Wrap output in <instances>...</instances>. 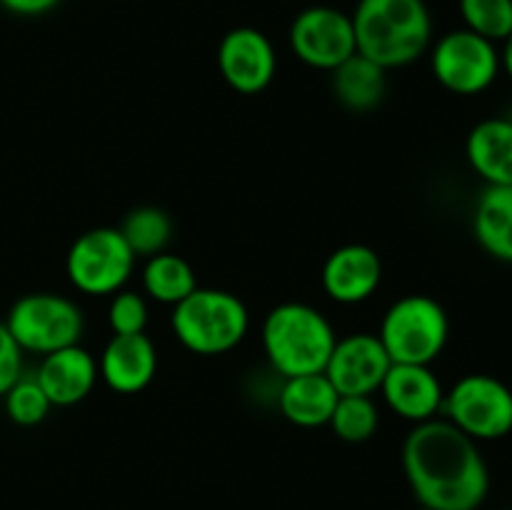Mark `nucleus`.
<instances>
[{
  "label": "nucleus",
  "instance_id": "obj_15",
  "mask_svg": "<svg viewBox=\"0 0 512 510\" xmlns=\"http://www.w3.org/2000/svg\"><path fill=\"white\" fill-rule=\"evenodd\" d=\"M98 375L113 393H143L158 375V348L145 333L113 335L98 358Z\"/></svg>",
  "mask_w": 512,
  "mask_h": 510
},
{
  "label": "nucleus",
  "instance_id": "obj_26",
  "mask_svg": "<svg viewBox=\"0 0 512 510\" xmlns=\"http://www.w3.org/2000/svg\"><path fill=\"white\" fill-rule=\"evenodd\" d=\"M108 325L113 335L145 333L148 325V303L135 290H118L108 305Z\"/></svg>",
  "mask_w": 512,
  "mask_h": 510
},
{
  "label": "nucleus",
  "instance_id": "obj_14",
  "mask_svg": "<svg viewBox=\"0 0 512 510\" xmlns=\"http://www.w3.org/2000/svg\"><path fill=\"white\" fill-rule=\"evenodd\" d=\"M380 395L395 415L413 425L443 413L445 390L430 365L393 363L380 385Z\"/></svg>",
  "mask_w": 512,
  "mask_h": 510
},
{
  "label": "nucleus",
  "instance_id": "obj_25",
  "mask_svg": "<svg viewBox=\"0 0 512 510\" xmlns=\"http://www.w3.org/2000/svg\"><path fill=\"white\" fill-rule=\"evenodd\" d=\"M5 400V413L13 420L15 425H23V428H33L40 425L50 413V400L45 395V390L40 388V383L35 380V375H20L13 385L8 388V393L3 395Z\"/></svg>",
  "mask_w": 512,
  "mask_h": 510
},
{
  "label": "nucleus",
  "instance_id": "obj_17",
  "mask_svg": "<svg viewBox=\"0 0 512 510\" xmlns=\"http://www.w3.org/2000/svg\"><path fill=\"white\" fill-rule=\"evenodd\" d=\"M465 158L488 185H512V123L508 118L480 120L465 140Z\"/></svg>",
  "mask_w": 512,
  "mask_h": 510
},
{
  "label": "nucleus",
  "instance_id": "obj_21",
  "mask_svg": "<svg viewBox=\"0 0 512 510\" xmlns=\"http://www.w3.org/2000/svg\"><path fill=\"white\" fill-rule=\"evenodd\" d=\"M140 280H143L145 295L163 305H178L198 288L193 265L168 250L148 258Z\"/></svg>",
  "mask_w": 512,
  "mask_h": 510
},
{
  "label": "nucleus",
  "instance_id": "obj_6",
  "mask_svg": "<svg viewBox=\"0 0 512 510\" xmlns=\"http://www.w3.org/2000/svg\"><path fill=\"white\" fill-rule=\"evenodd\" d=\"M5 328L23 353L48 355L78 345L85 320L78 303L58 293H28L13 303Z\"/></svg>",
  "mask_w": 512,
  "mask_h": 510
},
{
  "label": "nucleus",
  "instance_id": "obj_1",
  "mask_svg": "<svg viewBox=\"0 0 512 510\" xmlns=\"http://www.w3.org/2000/svg\"><path fill=\"white\" fill-rule=\"evenodd\" d=\"M403 473L420 508L478 510L490 473L478 443L445 418L418 423L403 443Z\"/></svg>",
  "mask_w": 512,
  "mask_h": 510
},
{
  "label": "nucleus",
  "instance_id": "obj_29",
  "mask_svg": "<svg viewBox=\"0 0 512 510\" xmlns=\"http://www.w3.org/2000/svg\"><path fill=\"white\" fill-rule=\"evenodd\" d=\"M503 53H500V68H505V73L510 75L512 80V35L508 40H503Z\"/></svg>",
  "mask_w": 512,
  "mask_h": 510
},
{
  "label": "nucleus",
  "instance_id": "obj_8",
  "mask_svg": "<svg viewBox=\"0 0 512 510\" xmlns=\"http://www.w3.org/2000/svg\"><path fill=\"white\" fill-rule=\"evenodd\" d=\"M443 415L475 443L500 440L512 433V390L495 375H463L445 393Z\"/></svg>",
  "mask_w": 512,
  "mask_h": 510
},
{
  "label": "nucleus",
  "instance_id": "obj_19",
  "mask_svg": "<svg viewBox=\"0 0 512 510\" xmlns=\"http://www.w3.org/2000/svg\"><path fill=\"white\" fill-rule=\"evenodd\" d=\"M473 235L500 263H512V185H488L473 210Z\"/></svg>",
  "mask_w": 512,
  "mask_h": 510
},
{
  "label": "nucleus",
  "instance_id": "obj_28",
  "mask_svg": "<svg viewBox=\"0 0 512 510\" xmlns=\"http://www.w3.org/2000/svg\"><path fill=\"white\" fill-rule=\"evenodd\" d=\"M8 13L23 15V18H35V15H45L60 5V0H0Z\"/></svg>",
  "mask_w": 512,
  "mask_h": 510
},
{
  "label": "nucleus",
  "instance_id": "obj_16",
  "mask_svg": "<svg viewBox=\"0 0 512 510\" xmlns=\"http://www.w3.org/2000/svg\"><path fill=\"white\" fill-rule=\"evenodd\" d=\"M35 380L45 390L53 408H70L83 403L93 393L95 383L100 380L98 360L80 343L70 345L43 355L35 370Z\"/></svg>",
  "mask_w": 512,
  "mask_h": 510
},
{
  "label": "nucleus",
  "instance_id": "obj_27",
  "mask_svg": "<svg viewBox=\"0 0 512 510\" xmlns=\"http://www.w3.org/2000/svg\"><path fill=\"white\" fill-rule=\"evenodd\" d=\"M23 375V350L15 343L5 323H0V398Z\"/></svg>",
  "mask_w": 512,
  "mask_h": 510
},
{
  "label": "nucleus",
  "instance_id": "obj_24",
  "mask_svg": "<svg viewBox=\"0 0 512 510\" xmlns=\"http://www.w3.org/2000/svg\"><path fill=\"white\" fill-rule=\"evenodd\" d=\"M460 18L473 33L503 43L512 35V0H460Z\"/></svg>",
  "mask_w": 512,
  "mask_h": 510
},
{
  "label": "nucleus",
  "instance_id": "obj_12",
  "mask_svg": "<svg viewBox=\"0 0 512 510\" xmlns=\"http://www.w3.org/2000/svg\"><path fill=\"white\" fill-rule=\"evenodd\" d=\"M390 355L375 333H353L335 340L323 373L338 395H373L388 375Z\"/></svg>",
  "mask_w": 512,
  "mask_h": 510
},
{
  "label": "nucleus",
  "instance_id": "obj_9",
  "mask_svg": "<svg viewBox=\"0 0 512 510\" xmlns=\"http://www.w3.org/2000/svg\"><path fill=\"white\" fill-rule=\"evenodd\" d=\"M435 80L455 95H480L498 80L500 50L468 28L450 30L430 50Z\"/></svg>",
  "mask_w": 512,
  "mask_h": 510
},
{
  "label": "nucleus",
  "instance_id": "obj_2",
  "mask_svg": "<svg viewBox=\"0 0 512 510\" xmlns=\"http://www.w3.org/2000/svg\"><path fill=\"white\" fill-rule=\"evenodd\" d=\"M350 20L355 50L385 70L415 63L433 45L425 0H358Z\"/></svg>",
  "mask_w": 512,
  "mask_h": 510
},
{
  "label": "nucleus",
  "instance_id": "obj_7",
  "mask_svg": "<svg viewBox=\"0 0 512 510\" xmlns=\"http://www.w3.org/2000/svg\"><path fill=\"white\" fill-rule=\"evenodd\" d=\"M135 260L118 228H93L70 245L65 275L83 295H115L133 275Z\"/></svg>",
  "mask_w": 512,
  "mask_h": 510
},
{
  "label": "nucleus",
  "instance_id": "obj_23",
  "mask_svg": "<svg viewBox=\"0 0 512 510\" xmlns=\"http://www.w3.org/2000/svg\"><path fill=\"white\" fill-rule=\"evenodd\" d=\"M328 425L345 443H365L378 433L380 408L373 395H340Z\"/></svg>",
  "mask_w": 512,
  "mask_h": 510
},
{
  "label": "nucleus",
  "instance_id": "obj_20",
  "mask_svg": "<svg viewBox=\"0 0 512 510\" xmlns=\"http://www.w3.org/2000/svg\"><path fill=\"white\" fill-rule=\"evenodd\" d=\"M385 73L388 70L375 65L365 55L355 53L343 65L333 70V93L343 108L350 113H370L383 103Z\"/></svg>",
  "mask_w": 512,
  "mask_h": 510
},
{
  "label": "nucleus",
  "instance_id": "obj_11",
  "mask_svg": "<svg viewBox=\"0 0 512 510\" xmlns=\"http://www.w3.org/2000/svg\"><path fill=\"white\" fill-rule=\"evenodd\" d=\"M218 70L240 95H258L278 73V53L268 35L250 25L228 30L218 43Z\"/></svg>",
  "mask_w": 512,
  "mask_h": 510
},
{
  "label": "nucleus",
  "instance_id": "obj_10",
  "mask_svg": "<svg viewBox=\"0 0 512 510\" xmlns=\"http://www.w3.org/2000/svg\"><path fill=\"white\" fill-rule=\"evenodd\" d=\"M290 48L300 63L333 73L355 55V30L348 13L330 5H310L290 23Z\"/></svg>",
  "mask_w": 512,
  "mask_h": 510
},
{
  "label": "nucleus",
  "instance_id": "obj_4",
  "mask_svg": "<svg viewBox=\"0 0 512 510\" xmlns=\"http://www.w3.org/2000/svg\"><path fill=\"white\" fill-rule=\"evenodd\" d=\"M170 328L185 350L195 355H223L238 348L250 330V313L235 293L195 288L173 305Z\"/></svg>",
  "mask_w": 512,
  "mask_h": 510
},
{
  "label": "nucleus",
  "instance_id": "obj_31",
  "mask_svg": "<svg viewBox=\"0 0 512 510\" xmlns=\"http://www.w3.org/2000/svg\"><path fill=\"white\" fill-rule=\"evenodd\" d=\"M420 510H430V508H420Z\"/></svg>",
  "mask_w": 512,
  "mask_h": 510
},
{
  "label": "nucleus",
  "instance_id": "obj_5",
  "mask_svg": "<svg viewBox=\"0 0 512 510\" xmlns=\"http://www.w3.org/2000/svg\"><path fill=\"white\" fill-rule=\"evenodd\" d=\"M378 338L393 363L433 365L448 345V313L430 295H403L385 310Z\"/></svg>",
  "mask_w": 512,
  "mask_h": 510
},
{
  "label": "nucleus",
  "instance_id": "obj_13",
  "mask_svg": "<svg viewBox=\"0 0 512 510\" xmlns=\"http://www.w3.org/2000/svg\"><path fill=\"white\" fill-rule=\"evenodd\" d=\"M383 283V260L370 245L348 243L325 258L320 285L333 303L358 305L373 298Z\"/></svg>",
  "mask_w": 512,
  "mask_h": 510
},
{
  "label": "nucleus",
  "instance_id": "obj_22",
  "mask_svg": "<svg viewBox=\"0 0 512 510\" xmlns=\"http://www.w3.org/2000/svg\"><path fill=\"white\" fill-rule=\"evenodd\" d=\"M125 243L135 253V258H153V255L165 253L170 238H173V220L163 208L155 205H140L125 215L120 225Z\"/></svg>",
  "mask_w": 512,
  "mask_h": 510
},
{
  "label": "nucleus",
  "instance_id": "obj_3",
  "mask_svg": "<svg viewBox=\"0 0 512 510\" xmlns=\"http://www.w3.org/2000/svg\"><path fill=\"white\" fill-rule=\"evenodd\" d=\"M333 323L308 303H280L265 315L260 343L270 368L283 378L323 373L335 348Z\"/></svg>",
  "mask_w": 512,
  "mask_h": 510
},
{
  "label": "nucleus",
  "instance_id": "obj_18",
  "mask_svg": "<svg viewBox=\"0 0 512 510\" xmlns=\"http://www.w3.org/2000/svg\"><path fill=\"white\" fill-rule=\"evenodd\" d=\"M338 398V390L325 373L295 375V378H283L278 408L283 418L298 428H320L330 423Z\"/></svg>",
  "mask_w": 512,
  "mask_h": 510
},
{
  "label": "nucleus",
  "instance_id": "obj_30",
  "mask_svg": "<svg viewBox=\"0 0 512 510\" xmlns=\"http://www.w3.org/2000/svg\"><path fill=\"white\" fill-rule=\"evenodd\" d=\"M505 118H508V120H510V123H512V108H510V113H508V115H505Z\"/></svg>",
  "mask_w": 512,
  "mask_h": 510
}]
</instances>
